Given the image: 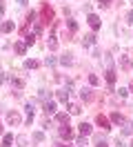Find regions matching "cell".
I'll return each mask as SVG.
<instances>
[{
	"label": "cell",
	"instance_id": "5bb4252c",
	"mask_svg": "<svg viewBox=\"0 0 133 147\" xmlns=\"http://www.w3.org/2000/svg\"><path fill=\"white\" fill-rule=\"evenodd\" d=\"M58 100L60 102H69V92H67V89H60V92H58Z\"/></svg>",
	"mask_w": 133,
	"mask_h": 147
},
{
	"label": "cell",
	"instance_id": "ffe728a7",
	"mask_svg": "<svg viewBox=\"0 0 133 147\" xmlns=\"http://www.w3.org/2000/svg\"><path fill=\"white\" fill-rule=\"evenodd\" d=\"M13 143V134H5V138H2V147H9Z\"/></svg>",
	"mask_w": 133,
	"mask_h": 147
},
{
	"label": "cell",
	"instance_id": "603a6c76",
	"mask_svg": "<svg viewBox=\"0 0 133 147\" xmlns=\"http://www.w3.org/2000/svg\"><path fill=\"white\" fill-rule=\"evenodd\" d=\"M40 34H42V25L35 22V25H33V36H40Z\"/></svg>",
	"mask_w": 133,
	"mask_h": 147
},
{
	"label": "cell",
	"instance_id": "4316f807",
	"mask_svg": "<svg viewBox=\"0 0 133 147\" xmlns=\"http://www.w3.org/2000/svg\"><path fill=\"white\" fill-rule=\"evenodd\" d=\"M33 140L42 143V140H44V134H42V131H35V134H33Z\"/></svg>",
	"mask_w": 133,
	"mask_h": 147
},
{
	"label": "cell",
	"instance_id": "f35d334b",
	"mask_svg": "<svg viewBox=\"0 0 133 147\" xmlns=\"http://www.w3.org/2000/svg\"><path fill=\"white\" fill-rule=\"evenodd\" d=\"M0 134H2V125H0Z\"/></svg>",
	"mask_w": 133,
	"mask_h": 147
},
{
	"label": "cell",
	"instance_id": "74e56055",
	"mask_svg": "<svg viewBox=\"0 0 133 147\" xmlns=\"http://www.w3.org/2000/svg\"><path fill=\"white\" fill-rule=\"evenodd\" d=\"M16 2H18V5H25V2H27V0H16Z\"/></svg>",
	"mask_w": 133,
	"mask_h": 147
},
{
	"label": "cell",
	"instance_id": "83f0119b",
	"mask_svg": "<svg viewBox=\"0 0 133 147\" xmlns=\"http://www.w3.org/2000/svg\"><path fill=\"white\" fill-rule=\"evenodd\" d=\"M60 63H62V65H71V56H69V54H67V56H62V58H60Z\"/></svg>",
	"mask_w": 133,
	"mask_h": 147
},
{
	"label": "cell",
	"instance_id": "d6a6232c",
	"mask_svg": "<svg viewBox=\"0 0 133 147\" xmlns=\"http://www.w3.org/2000/svg\"><path fill=\"white\" fill-rule=\"evenodd\" d=\"M38 96H40V98H42V100H47V98H49V96H51V92H49V94H47V92H44V89H42V92H40V94H38Z\"/></svg>",
	"mask_w": 133,
	"mask_h": 147
},
{
	"label": "cell",
	"instance_id": "8fae6325",
	"mask_svg": "<svg viewBox=\"0 0 133 147\" xmlns=\"http://www.w3.org/2000/svg\"><path fill=\"white\" fill-rule=\"evenodd\" d=\"M80 134H82V136H89V134H91V125H89V123H80Z\"/></svg>",
	"mask_w": 133,
	"mask_h": 147
},
{
	"label": "cell",
	"instance_id": "e575fe53",
	"mask_svg": "<svg viewBox=\"0 0 133 147\" xmlns=\"http://www.w3.org/2000/svg\"><path fill=\"white\" fill-rule=\"evenodd\" d=\"M98 147H106V143L102 140V138H98Z\"/></svg>",
	"mask_w": 133,
	"mask_h": 147
},
{
	"label": "cell",
	"instance_id": "52a82bcc",
	"mask_svg": "<svg viewBox=\"0 0 133 147\" xmlns=\"http://www.w3.org/2000/svg\"><path fill=\"white\" fill-rule=\"evenodd\" d=\"M44 114H47V116L55 114V102H51V100H47V102H44Z\"/></svg>",
	"mask_w": 133,
	"mask_h": 147
},
{
	"label": "cell",
	"instance_id": "2e32d148",
	"mask_svg": "<svg viewBox=\"0 0 133 147\" xmlns=\"http://www.w3.org/2000/svg\"><path fill=\"white\" fill-rule=\"evenodd\" d=\"M80 98H82V100H91V98H93V92H91V89H82V92H80Z\"/></svg>",
	"mask_w": 133,
	"mask_h": 147
},
{
	"label": "cell",
	"instance_id": "1f68e13d",
	"mask_svg": "<svg viewBox=\"0 0 133 147\" xmlns=\"http://www.w3.org/2000/svg\"><path fill=\"white\" fill-rule=\"evenodd\" d=\"M126 94H129V92H126V89H122V87L118 89V96H120V98H126Z\"/></svg>",
	"mask_w": 133,
	"mask_h": 147
},
{
	"label": "cell",
	"instance_id": "3957f363",
	"mask_svg": "<svg viewBox=\"0 0 133 147\" xmlns=\"http://www.w3.org/2000/svg\"><path fill=\"white\" fill-rule=\"evenodd\" d=\"M89 25H91V29H93V31H98V29H100V18H98L96 13H89Z\"/></svg>",
	"mask_w": 133,
	"mask_h": 147
},
{
	"label": "cell",
	"instance_id": "cb8c5ba5",
	"mask_svg": "<svg viewBox=\"0 0 133 147\" xmlns=\"http://www.w3.org/2000/svg\"><path fill=\"white\" fill-rule=\"evenodd\" d=\"M109 5H111V0H98V7H102V9H109Z\"/></svg>",
	"mask_w": 133,
	"mask_h": 147
},
{
	"label": "cell",
	"instance_id": "836d02e7",
	"mask_svg": "<svg viewBox=\"0 0 133 147\" xmlns=\"http://www.w3.org/2000/svg\"><path fill=\"white\" fill-rule=\"evenodd\" d=\"M126 22H131V25H133V11H129V16H126Z\"/></svg>",
	"mask_w": 133,
	"mask_h": 147
},
{
	"label": "cell",
	"instance_id": "8d00e7d4",
	"mask_svg": "<svg viewBox=\"0 0 133 147\" xmlns=\"http://www.w3.org/2000/svg\"><path fill=\"white\" fill-rule=\"evenodd\" d=\"M2 13H5V5L0 2V18H2Z\"/></svg>",
	"mask_w": 133,
	"mask_h": 147
},
{
	"label": "cell",
	"instance_id": "7402d4cb",
	"mask_svg": "<svg viewBox=\"0 0 133 147\" xmlns=\"http://www.w3.org/2000/svg\"><path fill=\"white\" fill-rule=\"evenodd\" d=\"M55 47H58V40H55V36H49V49H55Z\"/></svg>",
	"mask_w": 133,
	"mask_h": 147
},
{
	"label": "cell",
	"instance_id": "d4e9b609",
	"mask_svg": "<svg viewBox=\"0 0 133 147\" xmlns=\"http://www.w3.org/2000/svg\"><path fill=\"white\" fill-rule=\"evenodd\" d=\"M89 83H91V85H98V83H100V78H98L96 74H89Z\"/></svg>",
	"mask_w": 133,
	"mask_h": 147
},
{
	"label": "cell",
	"instance_id": "d6986e66",
	"mask_svg": "<svg viewBox=\"0 0 133 147\" xmlns=\"http://www.w3.org/2000/svg\"><path fill=\"white\" fill-rule=\"evenodd\" d=\"M9 80H11V85H13V87H16V89H22V87H25V83H22V80H20V78H13V76H11V78H9Z\"/></svg>",
	"mask_w": 133,
	"mask_h": 147
},
{
	"label": "cell",
	"instance_id": "8992f818",
	"mask_svg": "<svg viewBox=\"0 0 133 147\" xmlns=\"http://www.w3.org/2000/svg\"><path fill=\"white\" fill-rule=\"evenodd\" d=\"M0 31H2V34H9V31H13V22H11V20H5V22L0 25Z\"/></svg>",
	"mask_w": 133,
	"mask_h": 147
},
{
	"label": "cell",
	"instance_id": "7c38bea8",
	"mask_svg": "<svg viewBox=\"0 0 133 147\" xmlns=\"http://www.w3.org/2000/svg\"><path fill=\"white\" fill-rule=\"evenodd\" d=\"M111 123H115V125H122V123H124L122 114H118V111H113V114H111Z\"/></svg>",
	"mask_w": 133,
	"mask_h": 147
},
{
	"label": "cell",
	"instance_id": "6da1fadb",
	"mask_svg": "<svg viewBox=\"0 0 133 147\" xmlns=\"http://www.w3.org/2000/svg\"><path fill=\"white\" fill-rule=\"evenodd\" d=\"M20 120H22V118H20L18 111H9V114H7V123H9V125H20Z\"/></svg>",
	"mask_w": 133,
	"mask_h": 147
},
{
	"label": "cell",
	"instance_id": "e0dca14e",
	"mask_svg": "<svg viewBox=\"0 0 133 147\" xmlns=\"http://www.w3.org/2000/svg\"><path fill=\"white\" fill-rule=\"evenodd\" d=\"M80 111H82V109H80V105H76V102H71V105H69V114H71V116H78Z\"/></svg>",
	"mask_w": 133,
	"mask_h": 147
},
{
	"label": "cell",
	"instance_id": "30bf717a",
	"mask_svg": "<svg viewBox=\"0 0 133 147\" xmlns=\"http://www.w3.org/2000/svg\"><path fill=\"white\" fill-rule=\"evenodd\" d=\"M69 116H71V114H64V111H60V114L55 116V120H58V123H62V125H69Z\"/></svg>",
	"mask_w": 133,
	"mask_h": 147
},
{
	"label": "cell",
	"instance_id": "5b68a950",
	"mask_svg": "<svg viewBox=\"0 0 133 147\" xmlns=\"http://www.w3.org/2000/svg\"><path fill=\"white\" fill-rule=\"evenodd\" d=\"M96 123H98V125H100L102 129H111V123H109V118H106V116H102V114H100V116L96 118Z\"/></svg>",
	"mask_w": 133,
	"mask_h": 147
},
{
	"label": "cell",
	"instance_id": "9c48e42d",
	"mask_svg": "<svg viewBox=\"0 0 133 147\" xmlns=\"http://www.w3.org/2000/svg\"><path fill=\"white\" fill-rule=\"evenodd\" d=\"M42 18L49 22V20H53V9L51 7H42Z\"/></svg>",
	"mask_w": 133,
	"mask_h": 147
},
{
	"label": "cell",
	"instance_id": "ac0fdd59",
	"mask_svg": "<svg viewBox=\"0 0 133 147\" xmlns=\"http://www.w3.org/2000/svg\"><path fill=\"white\" fill-rule=\"evenodd\" d=\"M13 49H16V54L22 56V54L27 51V45H25V42H16V45H13Z\"/></svg>",
	"mask_w": 133,
	"mask_h": 147
},
{
	"label": "cell",
	"instance_id": "b9f144b4",
	"mask_svg": "<svg viewBox=\"0 0 133 147\" xmlns=\"http://www.w3.org/2000/svg\"><path fill=\"white\" fill-rule=\"evenodd\" d=\"M131 147H133V143H131Z\"/></svg>",
	"mask_w": 133,
	"mask_h": 147
},
{
	"label": "cell",
	"instance_id": "ba28073f",
	"mask_svg": "<svg viewBox=\"0 0 133 147\" xmlns=\"http://www.w3.org/2000/svg\"><path fill=\"white\" fill-rule=\"evenodd\" d=\"M82 45H84V47H93V45H96V36H93V34H87L84 40H82Z\"/></svg>",
	"mask_w": 133,
	"mask_h": 147
},
{
	"label": "cell",
	"instance_id": "277c9868",
	"mask_svg": "<svg viewBox=\"0 0 133 147\" xmlns=\"http://www.w3.org/2000/svg\"><path fill=\"white\" fill-rule=\"evenodd\" d=\"M60 136L64 138V140H71V138H73V131H71L69 125H62L60 127Z\"/></svg>",
	"mask_w": 133,
	"mask_h": 147
},
{
	"label": "cell",
	"instance_id": "ab89813d",
	"mask_svg": "<svg viewBox=\"0 0 133 147\" xmlns=\"http://www.w3.org/2000/svg\"><path fill=\"white\" fill-rule=\"evenodd\" d=\"M131 92H133V83H131Z\"/></svg>",
	"mask_w": 133,
	"mask_h": 147
},
{
	"label": "cell",
	"instance_id": "60d3db41",
	"mask_svg": "<svg viewBox=\"0 0 133 147\" xmlns=\"http://www.w3.org/2000/svg\"><path fill=\"white\" fill-rule=\"evenodd\" d=\"M58 147H64V145H58Z\"/></svg>",
	"mask_w": 133,
	"mask_h": 147
},
{
	"label": "cell",
	"instance_id": "9a60e30c",
	"mask_svg": "<svg viewBox=\"0 0 133 147\" xmlns=\"http://www.w3.org/2000/svg\"><path fill=\"white\" fill-rule=\"evenodd\" d=\"M122 134L131 136V134H133V123H122Z\"/></svg>",
	"mask_w": 133,
	"mask_h": 147
},
{
	"label": "cell",
	"instance_id": "44dd1931",
	"mask_svg": "<svg viewBox=\"0 0 133 147\" xmlns=\"http://www.w3.org/2000/svg\"><path fill=\"white\" fill-rule=\"evenodd\" d=\"M38 65H40L38 60H27V63H25V67H27V69H35Z\"/></svg>",
	"mask_w": 133,
	"mask_h": 147
},
{
	"label": "cell",
	"instance_id": "4fadbf2b",
	"mask_svg": "<svg viewBox=\"0 0 133 147\" xmlns=\"http://www.w3.org/2000/svg\"><path fill=\"white\" fill-rule=\"evenodd\" d=\"M120 65H122V69H131L133 67V63L126 58V56H120Z\"/></svg>",
	"mask_w": 133,
	"mask_h": 147
},
{
	"label": "cell",
	"instance_id": "d590c367",
	"mask_svg": "<svg viewBox=\"0 0 133 147\" xmlns=\"http://www.w3.org/2000/svg\"><path fill=\"white\" fill-rule=\"evenodd\" d=\"M5 80H7V76H5V74H2V71H0V85H2V83H5Z\"/></svg>",
	"mask_w": 133,
	"mask_h": 147
},
{
	"label": "cell",
	"instance_id": "f1b7e54d",
	"mask_svg": "<svg viewBox=\"0 0 133 147\" xmlns=\"http://www.w3.org/2000/svg\"><path fill=\"white\" fill-rule=\"evenodd\" d=\"M67 25H69V29H71V31H76V29H78V25H76V20H67Z\"/></svg>",
	"mask_w": 133,
	"mask_h": 147
},
{
	"label": "cell",
	"instance_id": "484cf974",
	"mask_svg": "<svg viewBox=\"0 0 133 147\" xmlns=\"http://www.w3.org/2000/svg\"><path fill=\"white\" fill-rule=\"evenodd\" d=\"M44 65H47V67H53V65H55V58H53V56H47Z\"/></svg>",
	"mask_w": 133,
	"mask_h": 147
},
{
	"label": "cell",
	"instance_id": "f546056e",
	"mask_svg": "<svg viewBox=\"0 0 133 147\" xmlns=\"http://www.w3.org/2000/svg\"><path fill=\"white\" fill-rule=\"evenodd\" d=\"M33 42H35L33 36H25V45H33Z\"/></svg>",
	"mask_w": 133,
	"mask_h": 147
},
{
	"label": "cell",
	"instance_id": "7a4b0ae2",
	"mask_svg": "<svg viewBox=\"0 0 133 147\" xmlns=\"http://www.w3.org/2000/svg\"><path fill=\"white\" fill-rule=\"evenodd\" d=\"M115 78H118V76H115V71L111 69V67H109V69L104 71V80L109 83V87H113V85H115Z\"/></svg>",
	"mask_w": 133,
	"mask_h": 147
},
{
	"label": "cell",
	"instance_id": "4dcf8cb0",
	"mask_svg": "<svg viewBox=\"0 0 133 147\" xmlns=\"http://www.w3.org/2000/svg\"><path fill=\"white\" fill-rule=\"evenodd\" d=\"M87 145H89V143H87V138H84V136L78 138V147H87Z\"/></svg>",
	"mask_w": 133,
	"mask_h": 147
}]
</instances>
